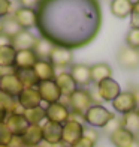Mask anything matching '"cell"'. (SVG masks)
I'll return each mask as SVG.
<instances>
[{
  "label": "cell",
  "instance_id": "obj_38",
  "mask_svg": "<svg viewBox=\"0 0 139 147\" xmlns=\"http://www.w3.org/2000/svg\"><path fill=\"white\" fill-rule=\"evenodd\" d=\"M72 147H96V143L91 141V140L87 138V137H82L79 141H76Z\"/></svg>",
  "mask_w": 139,
  "mask_h": 147
},
{
  "label": "cell",
  "instance_id": "obj_36",
  "mask_svg": "<svg viewBox=\"0 0 139 147\" xmlns=\"http://www.w3.org/2000/svg\"><path fill=\"white\" fill-rule=\"evenodd\" d=\"M84 137L90 138L91 141H94V143L97 144L99 138H100V134H99V131H97V129H94V128H90V126H85V129H84Z\"/></svg>",
  "mask_w": 139,
  "mask_h": 147
},
{
  "label": "cell",
  "instance_id": "obj_23",
  "mask_svg": "<svg viewBox=\"0 0 139 147\" xmlns=\"http://www.w3.org/2000/svg\"><path fill=\"white\" fill-rule=\"evenodd\" d=\"M133 9V0H111L109 11L115 18H129Z\"/></svg>",
  "mask_w": 139,
  "mask_h": 147
},
{
  "label": "cell",
  "instance_id": "obj_13",
  "mask_svg": "<svg viewBox=\"0 0 139 147\" xmlns=\"http://www.w3.org/2000/svg\"><path fill=\"white\" fill-rule=\"evenodd\" d=\"M48 60L52 63L54 68H61V69L69 68V66L74 63V53H72V50L54 45V48H52Z\"/></svg>",
  "mask_w": 139,
  "mask_h": 147
},
{
  "label": "cell",
  "instance_id": "obj_29",
  "mask_svg": "<svg viewBox=\"0 0 139 147\" xmlns=\"http://www.w3.org/2000/svg\"><path fill=\"white\" fill-rule=\"evenodd\" d=\"M15 75L21 81L23 87H36L37 86V77L33 69H14Z\"/></svg>",
  "mask_w": 139,
  "mask_h": 147
},
{
  "label": "cell",
  "instance_id": "obj_15",
  "mask_svg": "<svg viewBox=\"0 0 139 147\" xmlns=\"http://www.w3.org/2000/svg\"><path fill=\"white\" fill-rule=\"evenodd\" d=\"M69 74L74 78V81L76 83L78 87H84L87 89L88 86L91 84V72H90V66L88 65H82V63H72Z\"/></svg>",
  "mask_w": 139,
  "mask_h": 147
},
{
  "label": "cell",
  "instance_id": "obj_8",
  "mask_svg": "<svg viewBox=\"0 0 139 147\" xmlns=\"http://www.w3.org/2000/svg\"><path fill=\"white\" fill-rule=\"evenodd\" d=\"M36 89L41 95V99H42V104L45 105H49V104H54V102H58L60 99L63 98L61 96V92L60 89L57 87V84L54 80H48V81H39Z\"/></svg>",
  "mask_w": 139,
  "mask_h": 147
},
{
  "label": "cell",
  "instance_id": "obj_39",
  "mask_svg": "<svg viewBox=\"0 0 139 147\" xmlns=\"http://www.w3.org/2000/svg\"><path fill=\"white\" fill-rule=\"evenodd\" d=\"M129 90L133 93L135 101H136V105H138V108H139V84H132Z\"/></svg>",
  "mask_w": 139,
  "mask_h": 147
},
{
  "label": "cell",
  "instance_id": "obj_18",
  "mask_svg": "<svg viewBox=\"0 0 139 147\" xmlns=\"http://www.w3.org/2000/svg\"><path fill=\"white\" fill-rule=\"evenodd\" d=\"M23 143L27 147H41L43 143L42 125H29L27 129L21 135Z\"/></svg>",
  "mask_w": 139,
  "mask_h": 147
},
{
  "label": "cell",
  "instance_id": "obj_22",
  "mask_svg": "<svg viewBox=\"0 0 139 147\" xmlns=\"http://www.w3.org/2000/svg\"><path fill=\"white\" fill-rule=\"evenodd\" d=\"M37 81H48V80H54L55 78V68L52 66V63L48 59H39L36 65L33 66Z\"/></svg>",
  "mask_w": 139,
  "mask_h": 147
},
{
  "label": "cell",
  "instance_id": "obj_30",
  "mask_svg": "<svg viewBox=\"0 0 139 147\" xmlns=\"http://www.w3.org/2000/svg\"><path fill=\"white\" fill-rule=\"evenodd\" d=\"M2 26H3V27H2V35L8 36L9 39H12L15 35H18V33L23 30L17 24V21L14 20V17H12V15H8V17L2 18Z\"/></svg>",
  "mask_w": 139,
  "mask_h": 147
},
{
  "label": "cell",
  "instance_id": "obj_20",
  "mask_svg": "<svg viewBox=\"0 0 139 147\" xmlns=\"http://www.w3.org/2000/svg\"><path fill=\"white\" fill-rule=\"evenodd\" d=\"M37 60L35 50H18L15 54L14 69H33Z\"/></svg>",
  "mask_w": 139,
  "mask_h": 147
},
{
  "label": "cell",
  "instance_id": "obj_2",
  "mask_svg": "<svg viewBox=\"0 0 139 147\" xmlns=\"http://www.w3.org/2000/svg\"><path fill=\"white\" fill-rule=\"evenodd\" d=\"M115 116H117L115 113L109 108H106L105 105L93 104L90 108L85 111L82 120H84L85 126H90V128H94V129L99 131V129H103Z\"/></svg>",
  "mask_w": 139,
  "mask_h": 147
},
{
  "label": "cell",
  "instance_id": "obj_28",
  "mask_svg": "<svg viewBox=\"0 0 139 147\" xmlns=\"http://www.w3.org/2000/svg\"><path fill=\"white\" fill-rule=\"evenodd\" d=\"M23 114L25 120L29 122V125H42L45 122V107H36V108H30V110H24Z\"/></svg>",
  "mask_w": 139,
  "mask_h": 147
},
{
  "label": "cell",
  "instance_id": "obj_26",
  "mask_svg": "<svg viewBox=\"0 0 139 147\" xmlns=\"http://www.w3.org/2000/svg\"><path fill=\"white\" fill-rule=\"evenodd\" d=\"M17 50L12 45H0V69H14Z\"/></svg>",
  "mask_w": 139,
  "mask_h": 147
},
{
  "label": "cell",
  "instance_id": "obj_9",
  "mask_svg": "<svg viewBox=\"0 0 139 147\" xmlns=\"http://www.w3.org/2000/svg\"><path fill=\"white\" fill-rule=\"evenodd\" d=\"M111 105H112V110H114L115 114H120V116L127 114V113L138 108L135 96L130 90H121V93L111 102Z\"/></svg>",
  "mask_w": 139,
  "mask_h": 147
},
{
  "label": "cell",
  "instance_id": "obj_25",
  "mask_svg": "<svg viewBox=\"0 0 139 147\" xmlns=\"http://www.w3.org/2000/svg\"><path fill=\"white\" fill-rule=\"evenodd\" d=\"M90 72H91V83L93 84H97V83L103 81V80L112 77V68L108 63H103V62L90 66Z\"/></svg>",
  "mask_w": 139,
  "mask_h": 147
},
{
  "label": "cell",
  "instance_id": "obj_40",
  "mask_svg": "<svg viewBox=\"0 0 139 147\" xmlns=\"http://www.w3.org/2000/svg\"><path fill=\"white\" fill-rule=\"evenodd\" d=\"M132 12L139 14V2H138V0H136V2H133V9H132Z\"/></svg>",
  "mask_w": 139,
  "mask_h": 147
},
{
  "label": "cell",
  "instance_id": "obj_5",
  "mask_svg": "<svg viewBox=\"0 0 139 147\" xmlns=\"http://www.w3.org/2000/svg\"><path fill=\"white\" fill-rule=\"evenodd\" d=\"M70 110L67 107V98H61L58 102L45 105V119L46 122L63 125L70 119Z\"/></svg>",
  "mask_w": 139,
  "mask_h": 147
},
{
  "label": "cell",
  "instance_id": "obj_17",
  "mask_svg": "<svg viewBox=\"0 0 139 147\" xmlns=\"http://www.w3.org/2000/svg\"><path fill=\"white\" fill-rule=\"evenodd\" d=\"M54 81H55V84H57V87L60 89L63 98H69L72 93H74V92L78 89L76 83L74 81V78H72V75H70L67 71L57 72Z\"/></svg>",
  "mask_w": 139,
  "mask_h": 147
},
{
  "label": "cell",
  "instance_id": "obj_3",
  "mask_svg": "<svg viewBox=\"0 0 139 147\" xmlns=\"http://www.w3.org/2000/svg\"><path fill=\"white\" fill-rule=\"evenodd\" d=\"M93 104H94V99H93L91 90L84 89V87H78L67 98V107L70 110V114L74 117H78V119H82L85 111H87Z\"/></svg>",
  "mask_w": 139,
  "mask_h": 147
},
{
  "label": "cell",
  "instance_id": "obj_4",
  "mask_svg": "<svg viewBox=\"0 0 139 147\" xmlns=\"http://www.w3.org/2000/svg\"><path fill=\"white\" fill-rule=\"evenodd\" d=\"M84 129H85V125L82 119L70 116L67 122L61 125V144L64 147H72L76 141H79L84 137Z\"/></svg>",
  "mask_w": 139,
  "mask_h": 147
},
{
  "label": "cell",
  "instance_id": "obj_32",
  "mask_svg": "<svg viewBox=\"0 0 139 147\" xmlns=\"http://www.w3.org/2000/svg\"><path fill=\"white\" fill-rule=\"evenodd\" d=\"M126 45L133 50H139V29H132L126 35Z\"/></svg>",
  "mask_w": 139,
  "mask_h": 147
},
{
  "label": "cell",
  "instance_id": "obj_12",
  "mask_svg": "<svg viewBox=\"0 0 139 147\" xmlns=\"http://www.w3.org/2000/svg\"><path fill=\"white\" fill-rule=\"evenodd\" d=\"M117 62L123 69H138L139 68V50H133L124 45L117 54Z\"/></svg>",
  "mask_w": 139,
  "mask_h": 147
},
{
  "label": "cell",
  "instance_id": "obj_41",
  "mask_svg": "<svg viewBox=\"0 0 139 147\" xmlns=\"http://www.w3.org/2000/svg\"><path fill=\"white\" fill-rule=\"evenodd\" d=\"M6 116H8V114H6V113H5L2 108H0V123H5V119H6Z\"/></svg>",
  "mask_w": 139,
  "mask_h": 147
},
{
  "label": "cell",
  "instance_id": "obj_24",
  "mask_svg": "<svg viewBox=\"0 0 139 147\" xmlns=\"http://www.w3.org/2000/svg\"><path fill=\"white\" fill-rule=\"evenodd\" d=\"M120 120L124 129L132 132L135 137H139V108L127 113V114L120 116Z\"/></svg>",
  "mask_w": 139,
  "mask_h": 147
},
{
  "label": "cell",
  "instance_id": "obj_21",
  "mask_svg": "<svg viewBox=\"0 0 139 147\" xmlns=\"http://www.w3.org/2000/svg\"><path fill=\"white\" fill-rule=\"evenodd\" d=\"M108 138H109V143L114 147H127L139 137H135L132 132H129L127 129H124L123 126H120V128H117L114 132H111L108 135Z\"/></svg>",
  "mask_w": 139,
  "mask_h": 147
},
{
  "label": "cell",
  "instance_id": "obj_35",
  "mask_svg": "<svg viewBox=\"0 0 139 147\" xmlns=\"http://www.w3.org/2000/svg\"><path fill=\"white\" fill-rule=\"evenodd\" d=\"M120 126H121V120H120V117H118V116H115V117L112 119L111 122H109L106 126H105V128H103L102 131H105V132H106L108 135H109L111 132H114L117 128H120Z\"/></svg>",
  "mask_w": 139,
  "mask_h": 147
},
{
  "label": "cell",
  "instance_id": "obj_43",
  "mask_svg": "<svg viewBox=\"0 0 139 147\" xmlns=\"http://www.w3.org/2000/svg\"><path fill=\"white\" fill-rule=\"evenodd\" d=\"M2 27L3 26H2V20H0V35H2Z\"/></svg>",
  "mask_w": 139,
  "mask_h": 147
},
{
  "label": "cell",
  "instance_id": "obj_27",
  "mask_svg": "<svg viewBox=\"0 0 139 147\" xmlns=\"http://www.w3.org/2000/svg\"><path fill=\"white\" fill-rule=\"evenodd\" d=\"M0 108H2L6 114H11V113H23L21 107L18 105L17 98L8 95L0 90Z\"/></svg>",
  "mask_w": 139,
  "mask_h": 147
},
{
  "label": "cell",
  "instance_id": "obj_37",
  "mask_svg": "<svg viewBox=\"0 0 139 147\" xmlns=\"http://www.w3.org/2000/svg\"><path fill=\"white\" fill-rule=\"evenodd\" d=\"M21 8H30V9H36L37 5L41 3V0H17Z\"/></svg>",
  "mask_w": 139,
  "mask_h": 147
},
{
  "label": "cell",
  "instance_id": "obj_42",
  "mask_svg": "<svg viewBox=\"0 0 139 147\" xmlns=\"http://www.w3.org/2000/svg\"><path fill=\"white\" fill-rule=\"evenodd\" d=\"M127 147H139V138H136L133 143H132L130 146H127Z\"/></svg>",
  "mask_w": 139,
  "mask_h": 147
},
{
  "label": "cell",
  "instance_id": "obj_7",
  "mask_svg": "<svg viewBox=\"0 0 139 147\" xmlns=\"http://www.w3.org/2000/svg\"><path fill=\"white\" fill-rule=\"evenodd\" d=\"M42 135H43L42 144H45L42 147H64L61 144V125L45 120L42 123Z\"/></svg>",
  "mask_w": 139,
  "mask_h": 147
},
{
  "label": "cell",
  "instance_id": "obj_10",
  "mask_svg": "<svg viewBox=\"0 0 139 147\" xmlns=\"http://www.w3.org/2000/svg\"><path fill=\"white\" fill-rule=\"evenodd\" d=\"M14 20L17 21V24L21 27L23 30H31L36 27L37 24V14L36 9H30V8H17L12 14Z\"/></svg>",
  "mask_w": 139,
  "mask_h": 147
},
{
  "label": "cell",
  "instance_id": "obj_6",
  "mask_svg": "<svg viewBox=\"0 0 139 147\" xmlns=\"http://www.w3.org/2000/svg\"><path fill=\"white\" fill-rule=\"evenodd\" d=\"M96 95L100 99V102H112L121 93V86L114 78H106L103 81L96 84Z\"/></svg>",
  "mask_w": 139,
  "mask_h": 147
},
{
  "label": "cell",
  "instance_id": "obj_44",
  "mask_svg": "<svg viewBox=\"0 0 139 147\" xmlns=\"http://www.w3.org/2000/svg\"><path fill=\"white\" fill-rule=\"evenodd\" d=\"M0 147H9L8 144H2V143H0Z\"/></svg>",
  "mask_w": 139,
  "mask_h": 147
},
{
  "label": "cell",
  "instance_id": "obj_14",
  "mask_svg": "<svg viewBox=\"0 0 139 147\" xmlns=\"http://www.w3.org/2000/svg\"><path fill=\"white\" fill-rule=\"evenodd\" d=\"M23 84L21 81L18 80V77L15 75V72H8V74H3V75H0V90L8 93V95L17 98L19 93L23 90Z\"/></svg>",
  "mask_w": 139,
  "mask_h": 147
},
{
  "label": "cell",
  "instance_id": "obj_45",
  "mask_svg": "<svg viewBox=\"0 0 139 147\" xmlns=\"http://www.w3.org/2000/svg\"><path fill=\"white\" fill-rule=\"evenodd\" d=\"M138 2H139V0H138Z\"/></svg>",
  "mask_w": 139,
  "mask_h": 147
},
{
  "label": "cell",
  "instance_id": "obj_11",
  "mask_svg": "<svg viewBox=\"0 0 139 147\" xmlns=\"http://www.w3.org/2000/svg\"><path fill=\"white\" fill-rule=\"evenodd\" d=\"M17 102L21 107V110H30V108H36V107L42 105V99L41 95L36 87H24L21 93L17 96Z\"/></svg>",
  "mask_w": 139,
  "mask_h": 147
},
{
  "label": "cell",
  "instance_id": "obj_33",
  "mask_svg": "<svg viewBox=\"0 0 139 147\" xmlns=\"http://www.w3.org/2000/svg\"><path fill=\"white\" fill-rule=\"evenodd\" d=\"M12 15V2L11 0H0V20Z\"/></svg>",
  "mask_w": 139,
  "mask_h": 147
},
{
  "label": "cell",
  "instance_id": "obj_16",
  "mask_svg": "<svg viewBox=\"0 0 139 147\" xmlns=\"http://www.w3.org/2000/svg\"><path fill=\"white\" fill-rule=\"evenodd\" d=\"M5 125L6 128L9 129V132L15 137H21L24 131L27 129L29 122L25 120L23 113H11V114L6 116L5 119Z\"/></svg>",
  "mask_w": 139,
  "mask_h": 147
},
{
  "label": "cell",
  "instance_id": "obj_34",
  "mask_svg": "<svg viewBox=\"0 0 139 147\" xmlns=\"http://www.w3.org/2000/svg\"><path fill=\"white\" fill-rule=\"evenodd\" d=\"M12 137H14V135H12V134L9 132V129L6 128V125L0 123V143H2V144H9Z\"/></svg>",
  "mask_w": 139,
  "mask_h": 147
},
{
  "label": "cell",
  "instance_id": "obj_46",
  "mask_svg": "<svg viewBox=\"0 0 139 147\" xmlns=\"http://www.w3.org/2000/svg\"><path fill=\"white\" fill-rule=\"evenodd\" d=\"M41 147H42V146H41Z\"/></svg>",
  "mask_w": 139,
  "mask_h": 147
},
{
  "label": "cell",
  "instance_id": "obj_31",
  "mask_svg": "<svg viewBox=\"0 0 139 147\" xmlns=\"http://www.w3.org/2000/svg\"><path fill=\"white\" fill-rule=\"evenodd\" d=\"M52 48H54V45H52L49 41H46V39H43V38H37L36 45H35L33 50H35L37 59H48Z\"/></svg>",
  "mask_w": 139,
  "mask_h": 147
},
{
  "label": "cell",
  "instance_id": "obj_19",
  "mask_svg": "<svg viewBox=\"0 0 139 147\" xmlns=\"http://www.w3.org/2000/svg\"><path fill=\"white\" fill-rule=\"evenodd\" d=\"M37 38L33 35L30 30H21L11 39V45L18 51V50H33L36 45Z\"/></svg>",
  "mask_w": 139,
  "mask_h": 147
},
{
  "label": "cell",
  "instance_id": "obj_1",
  "mask_svg": "<svg viewBox=\"0 0 139 147\" xmlns=\"http://www.w3.org/2000/svg\"><path fill=\"white\" fill-rule=\"evenodd\" d=\"M36 14L41 38L67 50L90 44L102 24L99 0H41Z\"/></svg>",
  "mask_w": 139,
  "mask_h": 147
}]
</instances>
